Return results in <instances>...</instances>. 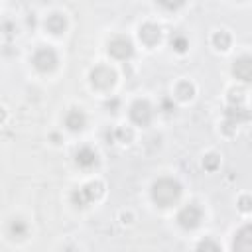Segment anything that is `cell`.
I'll use <instances>...</instances> for the list:
<instances>
[{"label": "cell", "mask_w": 252, "mask_h": 252, "mask_svg": "<svg viewBox=\"0 0 252 252\" xmlns=\"http://www.w3.org/2000/svg\"><path fill=\"white\" fill-rule=\"evenodd\" d=\"M175 94H177V98H181V100H189V98L195 94V87H193L189 81H183V83L177 85Z\"/></svg>", "instance_id": "obj_15"}, {"label": "cell", "mask_w": 252, "mask_h": 252, "mask_svg": "<svg viewBox=\"0 0 252 252\" xmlns=\"http://www.w3.org/2000/svg\"><path fill=\"white\" fill-rule=\"evenodd\" d=\"M181 195V185L175 179L169 177H161L154 183L152 187V199L159 205V207H169L173 205Z\"/></svg>", "instance_id": "obj_1"}, {"label": "cell", "mask_w": 252, "mask_h": 252, "mask_svg": "<svg viewBox=\"0 0 252 252\" xmlns=\"http://www.w3.org/2000/svg\"><path fill=\"white\" fill-rule=\"evenodd\" d=\"M232 250L234 252H252V224H246L244 228H240L236 232Z\"/></svg>", "instance_id": "obj_9"}, {"label": "cell", "mask_w": 252, "mask_h": 252, "mask_svg": "<svg viewBox=\"0 0 252 252\" xmlns=\"http://www.w3.org/2000/svg\"><path fill=\"white\" fill-rule=\"evenodd\" d=\"M246 120H250V112L246 108H242V106H230L226 110V122H224L226 132H230V126H238L240 122H246Z\"/></svg>", "instance_id": "obj_10"}, {"label": "cell", "mask_w": 252, "mask_h": 252, "mask_svg": "<svg viewBox=\"0 0 252 252\" xmlns=\"http://www.w3.org/2000/svg\"><path fill=\"white\" fill-rule=\"evenodd\" d=\"M140 39H142L146 45H156V43L161 39V30H159V26H156V24H152V22L144 24V26L140 28Z\"/></svg>", "instance_id": "obj_11"}, {"label": "cell", "mask_w": 252, "mask_h": 252, "mask_svg": "<svg viewBox=\"0 0 252 252\" xmlns=\"http://www.w3.org/2000/svg\"><path fill=\"white\" fill-rule=\"evenodd\" d=\"M65 26H67V22H65V18H63L61 14H51V16L45 20V30H47L49 33H53V35L61 33V32L65 30Z\"/></svg>", "instance_id": "obj_13"}, {"label": "cell", "mask_w": 252, "mask_h": 252, "mask_svg": "<svg viewBox=\"0 0 252 252\" xmlns=\"http://www.w3.org/2000/svg\"><path fill=\"white\" fill-rule=\"evenodd\" d=\"M197 252H220V248H219V244L213 238H205V240L199 242Z\"/></svg>", "instance_id": "obj_18"}, {"label": "cell", "mask_w": 252, "mask_h": 252, "mask_svg": "<svg viewBox=\"0 0 252 252\" xmlns=\"http://www.w3.org/2000/svg\"><path fill=\"white\" fill-rule=\"evenodd\" d=\"M201 217H203L201 209H199L197 205L189 203V205H185V207L177 213V222H179L183 228L191 230V228H195V226L201 222Z\"/></svg>", "instance_id": "obj_4"}, {"label": "cell", "mask_w": 252, "mask_h": 252, "mask_svg": "<svg viewBox=\"0 0 252 252\" xmlns=\"http://www.w3.org/2000/svg\"><path fill=\"white\" fill-rule=\"evenodd\" d=\"M65 124H67L69 130H83L85 124H87V116H85L83 110L73 108V110L67 112V116H65Z\"/></svg>", "instance_id": "obj_12"}, {"label": "cell", "mask_w": 252, "mask_h": 252, "mask_svg": "<svg viewBox=\"0 0 252 252\" xmlns=\"http://www.w3.org/2000/svg\"><path fill=\"white\" fill-rule=\"evenodd\" d=\"M77 163H79L81 167H93V165L96 163V154H94V150H91V148H81V150L77 152Z\"/></svg>", "instance_id": "obj_14"}, {"label": "cell", "mask_w": 252, "mask_h": 252, "mask_svg": "<svg viewBox=\"0 0 252 252\" xmlns=\"http://www.w3.org/2000/svg\"><path fill=\"white\" fill-rule=\"evenodd\" d=\"M102 193H104V185H102L100 181H91V183L83 185L81 189H77V191L71 195V199H73V203H75L77 207H85V205H89L91 201L102 197Z\"/></svg>", "instance_id": "obj_2"}, {"label": "cell", "mask_w": 252, "mask_h": 252, "mask_svg": "<svg viewBox=\"0 0 252 252\" xmlns=\"http://www.w3.org/2000/svg\"><path fill=\"white\" fill-rule=\"evenodd\" d=\"M108 51H110V55L116 57V59H128V57H132V53H134V45H132V41H130L128 37L118 35V37L110 39Z\"/></svg>", "instance_id": "obj_5"}, {"label": "cell", "mask_w": 252, "mask_h": 252, "mask_svg": "<svg viewBox=\"0 0 252 252\" xmlns=\"http://www.w3.org/2000/svg\"><path fill=\"white\" fill-rule=\"evenodd\" d=\"M55 65H57V55H55L53 49L41 47V49H37V51L33 53V67H35L37 71L49 73V71L55 69Z\"/></svg>", "instance_id": "obj_3"}, {"label": "cell", "mask_w": 252, "mask_h": 252, "mask_svg": "<svg viewBox=\"0 0 252 252\" xmlns=\"http://www.w3.org/2000/svg\"><path fill=\"white\" fill-rule=\"evenodd\" d=\"M171 45H173L177 51H185V49H187V39H185L181 33H175V35H171Z\"/></svg>", "instance_id": "obj_19"}, {"label": "cell", "mask_w": 252, "mask_h": 252, "mask_svg": "<svg viewBox=\"0 0 252 252\" xmlns=\"http://www.w3.org/2000/svg\"><path fill=\"white\" fill-rule=\"evenodd\" d=\"M238 207H240V211H252V199L250 197H240Z\"/></svg>", "instance_id": "obj_22"}, {"label": "cell", "mask_w": 252, "mask_h": 252, "mask_svg": "<svg viewBox=\"0 0 252 252\" xmlns=\"http://www.w3.org/2000/svg\"><path fill=\"white\" fill-rule=\"evenodd\" d=\"M26 230H28V226H26V222H24V220L14 219V220L10 222V234H12V236L22 238V236H26Z\"/></svg>", "instance_id": "obj_17"}, {"label": "cell", "mask_w": 252, "mask_h": 252, "mask_svg": "<svg viewBox=\"0 0 252 252\" xmlns=\"http://www.w3.org/2000/svg\"><path fill=\"white\" fill-rule=\"evenodd\" d=\"M203 165H205V169H209V171H215V169H217V165H219V156H215V154H209V156H205V159H203Z\"/></svg>", "instance_id": "obj_20"}, {"label": "cell", "mask_w": 252, "mask_h": 252, "mask_svg": "<svg viewBox=\"0 0 252 252\" xmlns=\"http://www.w3.org/2000/svg\"><path fill=\"white\" fill-rule=\"evenodd\" d=\"M228 98H230V102H232V104L236 102V106H240V102H242L244 94H242V91H240V89H232V91H230V96H228Z\"/></svg>", "instance_id": "obj_21"}, {"label": "cell", "mask_w": 252, "mask_h": 252, "mask_svg": "<svg viewBox=\"0 0 252 252\" xmlns=\"http://www.w3.org/2000/svg\"><path fill=\"white\" fill-rule=\"evenodd\" d=\"M213 43H215V47L220 49V51L228 49V47H230V35H228V32H217V33L213 35Z\"/></svg>", "instance_id": "obj_16"}, {"label": "cell", "mask_w": 252, "mask_h": 252, "mask_svg": "<svg viewBox=\"0 0 252 252\" xmlns=\"http://www.w3.org/2000/svg\"><path fill=\"white\" fill-rule=\"evenodd\" d=\"M114 81H116V75H114V71H110L108 67H96V69H93V73H91V83H93V87H96V89H110L112 85H114Z\"/></svg>", "instance_id": "obj_6"}, {"label": "cell", "mask_w": 252, "mask_h": 252, "mask_svg": "<svg viewBox=\"0 0 252 252\" xmlns=\"http://www.w3.org/2000/svg\"><path fill=\"white\" fill-rule=\"evenodd\" d=\"M130 118L138 124V126H148L152 120V106L146 100H138L132 104L130 108Z\"/></svg>", "instance_id": "obj_7"}, {"label": "cell", "mask_w": 252, "mask_h": 252, "mask_svg": "<svg viewBox=\"0 0 252 252\" xmlns=\"http://www.w3.org/2000/svg\"><path fill=\"white\" fill-rule=\"evenodd\" d=\"M232 73L236 79H240L244 83H252V57L250 55L238 57L232 65Z\"/></svg>", "instance_id": "obj_8"}]
</instances>
